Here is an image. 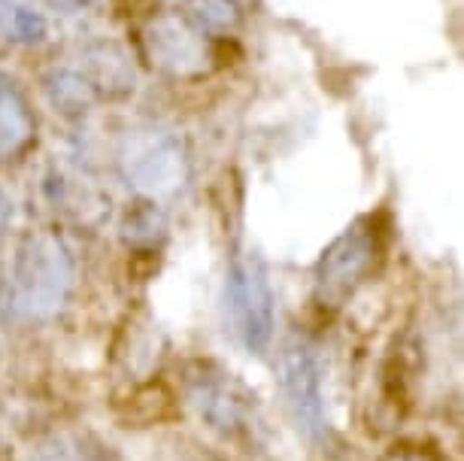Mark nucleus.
Instances as JSON below:
<instances>
[{"label":"nucleus","instance_id":"nucleus-3","mask_svg":"<svg viewBox=\"0 0 464 461\" xmlns=\"http://www.w3.org/2000/svg\"><path fill=\"white\" fill-rule=\"evenodd\" d=\"M140 55L168 80H200L213 71V46L186 13H159L140 28Z\"/></svg>","mask_w":464,"mask_h":461},{"label":"nucleus","instance_id":"nucleus-9","mask_svg":"<svg viewBox=\"0 0 464 461\" xmlns=\"http://www.w3.org/2000/svg\"><path fill=\"white\" fill-rule=\"evenodd\" d=\"M34 137H37V116L28 94L13 76L0 73V158H19L31 149Z\"/></svg>","mask_w":464,"mask_h":461},{"label":"nucleus","instance_id":"nucleus-5","mask_svg":"<svg viewBox=\"0 0 464 461\" xmlns=\"http://www.w3.org/2000/svg\"><path fill=\"white\" fill-rule=\"evenodd\" d=\"M279 389L292 413L297 431L310 440H319L328 431V401H325V368L313 343L295 341L279 355Z\"/></svg>","mask_w":464,"mask_h":461},{"label":"nucleus","instance_id":"nucleus-14","mask_svg":"<svg viewBox=\"0 0 464 461\" xmlns=\"http://www.w3.org/2000/svg\"><path fill=\"white\" fill-rule=\"evenodd\" d=\"M13 216H15L13 197H10V191L0 186V240H4L6 234H10V228H13Z\"/></svg>","mask_w":464,"mask_h":461},{"label":"nucleus","instance_id":"nucleus-15","mask_svg":"<svg viewBox=\"0 0 464 461\" xmlns=\"http://www.w3.org/2000/svg\"><path fill=\"white\" fill-rule=\"evenodd\" d=\"M392 461H422V458H416V456H401V458H398V456H395Z\"/></svg>","mask_w":464,"mask_h":461},{"label":"nucleus","instance_id":"nucleus-2","mask_svg":"<svg viewBox=\"0 0 464 461\" xmlns=\"http://www.w3.org/2000/svg\"><path fill=\"white\" fill-rule=\"evenodd\" d=\"M116 170L137 197L159 204L177 197L188 186L191 161L177 130L164 125H134L119 137Z\"/></svg>","mask_w":464,"mask_h":461},{"label":"nucleus","instance_id":"nucleus-1","mask_svg":"<svg viewBox=\"0 0 464 461\" xmlns=\"http://www.w3.org/2000/svg\"><path fill=\"white\" fill-rule=\"evenodd\" d=\"M76 289L73 249L58 231H31L15 246L6 267L4 303L6 312L24 325L55 319Z\"/></svg>","mask_w":464,"mask_h":461},{"label":"nucleus","instance_id":"nucleus-13","mask_svg":"<svg viewBox=\"0 0 464 461\" xmlns=\"http://www.w3.org/2000/svg\"><path fill=\"white\" fill-rule=\"evenodd\" d=\"M43 4H46L49 10L61 13V15H82V13L94 10L101 0H43Z\"/></svg>","mask_w":464,"mask_h":461},{"label":"nucleus","instance_id":"nucleus-11","mask_svg":"<svg viewBox=\"0 0 464 461\" xmlns=\"http://www.w3.org/2000/svg\"><path fill=\"white\" fill-rule=\"evenodd\" d=\"M49 37V22L24 0H0V49L40 46Z\"/></svg>","mask_w":464,"mask_h":461},{"label":"nucleus","instance_id":"nucleus-7","mask_svg":"<svg viewBox=\"0 0 464 461\" xmlns=\"http://www.w3.org/2000/svg\"><path fill=\"white\" fill-rule=\"evenodd\" d=\"M188 404L213 431L246 434L256 425V395L227 370H198L188 379Z\"/></svg>","mask_w":464,"mask_h":461},{"label":"nucleus","instance_id":"nucleus-8","mask_svg":"<svg viewBox=\"0 0 464 461\" xmlns=\"http://www.w3.org/2000/svg\"><path fill=\"white\" fill-rule=\"evenodd\" d=\"M73 61L85 80H89L92 91L98 94V101H121L134 91L137 82L134 64H130L128 52L116 46V43L110 40L85 43Z\"/></svg>","mask_w":464,"mask_h":461},{"label":"nucleus","instance_id":"nucleus-6","mask_svg":"<svg viewBox=\"0 0 464 461\" xmlns=\"http://www.w3.org/2000/svg\"><path fill=\"white\" fill-rule=\"evenodd\" d=\"M376 234L371 225L358 222L346 228L331 246L322 252L316 264V301L319 307H340L353 294L373 267Z\"/></svg>","mask_w":464,"mask_h":461},{"label":"nucleus","instance_id":"nucleus-10","mask_svg":"<svg viewBox=\"0 0 464 461\" xmlns=\"http://www.w3.org/2000/svg\"><path fill=\"white\" fill-rule=\"evenodd\" d=\"M43 91H46V101L55 107V112L73 119L85 116V112H92L101 103L73 58L58 61V64H52L43 73Z\"/></svg>","mask_w":464,"mask_h":461},{"label":"nucleus","instance_id":"nucleus-12","mask_svg":"<svg viewBox=\"0 0 464 461\" xmlns=\"http://www.w3.org/2000/svg\"><path fill=\"white\" fill-rule=\"evenodd\" d=\"M24 461H92V452L73 434H49L28 449Z\"/></svg>","mask_w":464,"mask_h":461},{"label":"nucleus","instance_id":"nucleus-4","mask_svg":"<svg viewBox=\"0 0 464 461\" xmlns=\"http://www.w3.org/2000/svg\"><path fill=\"white\" fill-rule=\"evenodd\" d=\"M227 307L237 341L249 352H265L276 328V294L258 252H237L227 271Z\"/></svg>","mask_w":464,"mask_h":461}]
</instances>
